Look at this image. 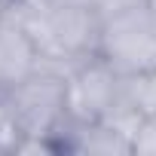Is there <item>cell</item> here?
I'll list each match as a JSON object with an SVG mask.
<instances>
[{
	"label": "cell",
	"mask_w": 156,
	"mask_h": 156,
	"mask_svg": "<svg viewBox=\"0 0 156 156\" xmlns=\"http://www.w3.org/2000/svg\"><path fill=\"white\" fill-rule=\"evenodd\" d=\"M122 98L135 110H141L144 116L156 113V70L135 73V76H122Z\"/></svg>",
	"instance_id": "5b68a950"
},
{
	"label": "cell",
	"mask_w": 156,
	"mask_h": 156,
	"mask_svg": "<svg viewBox=\"0 0 156 156\" xmlns=\"http://www.w3.org/2000/svg\"><path fill=\"white\" fill-rule=\"evenodd\" d=\"M6 98L28 138H52L64 126V76L52 70H34L22 83L6 89Z\"/></svg>",
	"instance_id": "3957f363"
},
{
	"label": "cell",
	"mask_w": 156,
	"mask_h": 156,
	"mask_svg": "<svg viewBox=\"0 0 156 156\" xmlns=\"http://www.w3.org/2000/svg\"><path fill=\"white\" fill-rule=\"evenodd\" d=\"M147 9H150V16H153V25H156V0H147Z\"/></svg>",
	"instance_id": "9c48e42d"
},
{
	"label": "cell",
	"mask_w": 156,
	"mask_h": 156,
	"mask_svg": "<svg viewBox=\"0 0 156 156\" xmlns=\"http://www.w3.org/2000/svg\"><path fill=\"white\" fill-rule=\"evenodd\" d=\"M25 138V129L6 98V92H0V153H16Z\"/></svg>",
	"instance_id": "8992f818"
},
{
	"label": "cell",
	"mask_w": 156,
	"mask_h": 156,
	"mask_svg": "<svg viewBox=\"0 0 156 156\" xmlns=\"http://www.w3.org/2000/svg\"><path fill=\"white\" fill-rule=\"evenodd\" d=\"M55 3H80V6H95V0H55Z\"/></svg>",
	"instance_id": "ba28073f"
},
{
	"label": "cell",
	"mask_w": 156,
	"mask_h": 156,
	"mask_svg": "<svg viewBox=\"0 0 156 156\" xmlns=\"http://www.w3.org/2000/svg\"><path fill=\"white\" fill-rule=\"evenodd\" d=\"M98 55L119 76L156 70V25L147 3L101 19Z\"/></svg>",
	"instance_id": "6da1fadb"
},
{
	"label": "cell",
	"mask_w": 156,
	"mask_h": 156,
	"mask_svg": "<svg viewBox=\"0 0 156 156\" xmlns=\"http://www.w3.org/2000/svg\"><path fill=\"white\" fill-rule=\"evenodd\" d=\"M119 92H122V76L101 55L80 61L64 76V122L73 126L98 122L119 101Z\"/></svg>",
	"instance_id": "7a4b0ae2"
},
{
	"label": "cell",
	"mask_w": 156,
	"mask_h": 156,
	"mask_svg": "<svg viewBox=\"0 0 156 156\" xmlns=\"http://www.w3.org/2000/svg\"><path fill=\"white\" fill-rule=\"evenodd\" d=\"M132 153L135 156H156V113L144 116V122H141V129L135 135Z\"/></svg>",
	"instance_id": "52a82bcc"
},
{
	"label": "cell",
	"mask_w": 156,
	"mask_h": 156,
	"mask_svg": "<svg viewBox=\"0 0 156 156\" xmlns=\"http://www.w3.org/2000/svg\"><path fill=\"white\" fill-rule=\"evenodd\" d=\"M37 61H40V52L34 40L19 22L9 19L6 28L0 31V92L12 89L25 76H31L37 70Z\"/></svg>",
	"instance_id": "277c9868"
}]
</instances>
